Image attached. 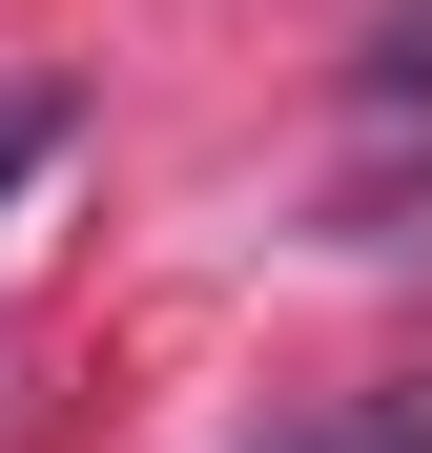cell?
Segmentation results:
<instances>
[{
  "label": "cell",
  "instance_id": "6da1fadb",
  "mask_svg": "<svg viewBox=\"0 0 432 453\" xmlns=\"http://www.w3.org/2000/svg\"><path fill=\"white\" fill-rule=\"evenodd\" d=\"M62 165V83H0V186H42Z\"/></svg>",
  "mask_w": 432,
  "mask_h": 453
},
{
  "label": "cell",
  "instance_id": "7a4b0ae2",
  "mask_svg": "<svg viewBox=\"0 0 432 453\" xmlns=\"http://www.w3.org/2000/svg\"><path fill=\"white\" fill-rule=\"evenodd\" d=\"M371 83H391V104H432V0H391V21H371Z\"/></svg>",
  "mask_w": 432,
  "mask_h": 453
}]
</instances>
